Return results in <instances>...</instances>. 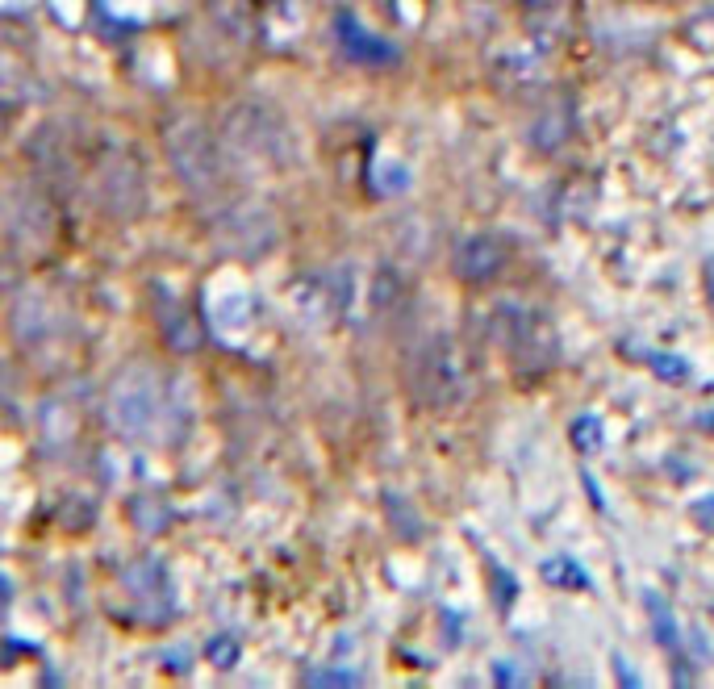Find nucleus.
Wrapping results in <instances>:
<instances>
[{"mask_svg":"<svg viewBox=\"0 0 714 689\" xmlns=\"http://www.w3.org/2000/svg\"><path fill=\"white\" fill-rule=\"evenodd\" d=\"M497 264H502V251H497L493 239H468L460 247V272L464 276H489Z\"/></svg>","mask_w":714,"mask_h":689,"instance_id":"f257e3e1","label":"nucleus"},{"mask_svg":"<svg viewBox=\"0 0 714 689\" xmlns=\"http://www.w3.org/2000/svg\"><path fill=\"white\" fill-rule=\"evenodd\" d=\"M602 426H598V418H581L577 426H573V439H577V447L581 451H598L602 447Z\"/></svg>","mask_w":714,"mask_h":689,"instance_id":"7ed1b4c3","label":"nucleus"},{"mask_svg":"<svg viewBox=\"0 0 714 689\" xmlns=\"http://www.w3.org/2000/svg\"><path fill=\"white\" fill-rule=\"evenodd\" d=\"M648 606H652V619H656V631H660V644H677V623H673V614H669V606H664L656 593H648Z\"/></svg>","mask_w":714,"mask_h":689,"instance_id":"f03ea898","label":"nucleus"},{"mask_svg":"<svg viewBox=\"0 0 714 689\" xmlns=\"http://www.w3.org/2000/svg\"><path fill=\"white\" fill-rule=\"evenodd\" d=\"M652 364L664 368V376H669V380H685L689 376V368L681 360H669V355H652Z\"/></svg>","mask_w":714,"mask_h":689,"instance_id":"20e7f679","label":"nucleus"}]
</instances>
